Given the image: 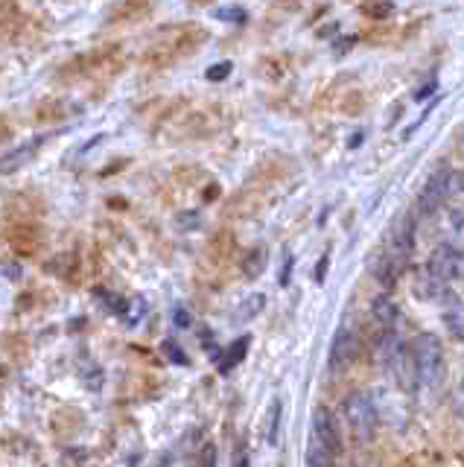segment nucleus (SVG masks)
Returning a JSON list of instances; mask_svg holds the SVG:
<instances>
[{
    "label": "nucleus",
    "instance_id": "f257e3e1",
    "mask_svg": "<svg viewBox=\"0 0 464 467\" xmlns=\"http://www.w3.org/2000/svg\"><path fill=\"white\" fill-rule=\"evenodd\" d=\"M205 29L196 26V24H181V26H167L161 29L152 44L143 53V62L150 67H170L181 62L184 56H191L201 47V41H205Z\"/></svg>",
    "mask_w": 464,
    "mask_h": 467
},
{
    "label": "nucleus",
    "instance_id": "f03ea898",
    "mask_svg": "<svg viewBox=\"0 0 464 467\" xmlns=\"http://www.w3.org/2000/svg\"><path fill=\"white\" fill-rule=\"evenodd\" d=\"M376 359L386 365V371L395 379V389L403 394H418L420 391V374H418V362L412 354V345L400 342L397 333H380V342H376Z\"/></svg>",
    "mask_w": 464,
    "mask_h": 467
},
{
    "label": "nucleus",
    "instance_id": "7ed1b4c3",
    "mask_svg": "<svg viewBox=\"0 0 464 467\" xmlns=\"http://www.w3.org/2000/svg\"><path fill=\"white\" fill-rule=\"evenodd\" d=\"M412 354L418 362V374H420V389L438 391L447 379V359H444V348L441 339L432 333H420L412 342Z\"/></svg>",
    "mask_w": 464,
    "mask_h": 467
},
{
    "label": "nucleus",
    "instance_id": "20e7f679",
    "mask_svg": "<svg viewBox=\"0 0 464 467\" xmlns=\"http://www.w3.org/2000/svg\"><path fill=\"white\" fill-rule=\"evenodd\" d=\"M368 398L374 403L376 420L386 423V427L406 430L412 423V398H409V394H403L400 389L380 386V389H374Z\"/></svg>",
    "mask_w": 464,
    "mask_h": 467
},
{
    "label": "nucleus",
    "instance_id": "39448f33",
    "mask_svg": "<svg viewBox=\"0 0 464 467\" xmlns=\"http://www.w3.org/2000/svg\"><path fill=\"white\" fill-rule=\"evenodd\" d=\"M459 190H461V175L456 170H438L429 175L424 187H420L415 208L420 216H432V213H438Z\"/></svg>",
    "mask_w": 464,
    "mask_h": 467
},
{
    "label": "nucleus",
    "instance_id": "423d86ee",
    "mask_svg": "<svg viewBox=\"0 0 464 467\" xmlns=\"http://www.w3.org/2000/svg\"><path fill=\"white\" fill-rule=\"evenodd\" d=\"M342 418L347 423V430L356 438V441H371L374 432H376V412H374V403L368 394L362 391H351L347 398L342 400Z\"/></svg>",
    "mask_w": 464,
    "mask_h": 467
},
{
    "label": "nucleus",
    "instance_id": "0eeeda50",
    "mask_svg": "<svg viewBox=\"0 0 464 467\" xmlns=\"http://www.w3.org/2000/svg\"><path fill=\"white\" fill-rule=\"evenodd\" d=\"M359 348H362V339L356 327H351L345 321V325H339L336 336H333L330 342V357H327V368L330 374H345L351 365L359 359Z\"/></svg>",
    "mask_w": 464,
    "mask_h": 467
},
{
    "label": "nucleus",
    "instance_id": "6e6552de",
    "mask_svg": "<svg viewBox=\"0 0 464 467\" xmlns=\"http://www.w3.org/2000/svg\"><path fill=\"white\" fill-rule=\"evenodd\" d=\"M427 275L432 277L435 284H441V286L459 281V277L464 275V254L456 252L453 245L441 243L429 254V260H427Z\"/></svg>",
    "mask_w": 464,
    "mask_h": 467
},
{
    "label": "nucleus",
    "instance_id": "1a4fd4ad",
    "mask_svg": "<svg viewBox=\"0 0 464 467\" xmlns=\"http://www.w3.org/2000/svg\"><path fill=\"white\" fill-rule=\"evenodd\" d=\"M383 248H386V254L397 263V266H403V263L409 260L412 248H415V219L409 213L397 216L395 223L388 225Z\"/></svg>",
    "mask_w": 464,
    "mask_h": 467
},
{
    "label": "nucleus",
    "instance_id": "9d476101",
    "mask_svg": "<svg viewBox=\"0 0 464 467\" xmlns=\"http://www.w3.org/2000/svg\"><path fill=\"white\" fill-rule=\"evenodd\" d=\"M313 438H315V441H322L333 452V456H339V452H342L339 420L327 406H315L313 409Z\"/></svg>",
    "mask_w": 464,
    "mask_h": 467
},
{
    "label": "nucleus",
    "instance_id": "9b49d317",
    "mask_svg": "<svg viewBox=\"0 0 464 467\" xmlns=\"http://www.w3.org/2000/svg\"><path fill=\"white\" fill-rule=\"evenodd\" d=\"M47 140H50V135H36L30 140H24L21 146H15V150L4 152V155H0V175H12V172H18L21 167H26Z\"/></svg>",
    "mask_w": 464,
    "mask_h": 467
},
{
    "label": "nucleus",
    "instance_id": "f8f14e48",
    "mask_svg": "<svg viewBox=\"0 0 464 467\" xmlns=\"http://www.w3.org/2000/svg\"><path fill=\"white\" fill-rule=\"evenodd\" d=\"M6 243H9V248L15 254L30 257V254L38 252L41 243H45V234H41V228L33 225V223H18V225H12L6 231Z\"/></svg>",
    "mask_w": 464,
    "mask_h": 467
},
{
    "label": "nucleus",
    "instance_id": "ddd939ff",
    "mask_svg": "<svg viewBox=\"0 0 464 467\" xmlns=\"http://www.w3.org/2000/svg\"><path fill=\"white\" fill-rule=\"evenodd\" d=\"M371 318L380 333H397V327L403 325V310L388 296H376L371 301Z\"/></svg>",
    "mask_w": 464,
    "mask_h": 467
},
{
    "label": "nucleus",
    "instance_id": "4468645a",
    "mask_svg": "<svg viewBox=\"0 0 464 467\" xmlns=\"http://www.w3.org/2000/svg\"><path fill=\"white\" fill-rule=\"evenodd\" d=\"M368 272H371V277H374V281L380 284L383 289H391V286L397 284L400 266L386 254V248H374L371 257H368Z\"/></svg>",
    "mask_w": 464,
    "mask_h": 467
},
{
    "label": "nucleus",
    "instance_id": "2eb2a0df",
    "mask_svg": "<svg viewBox=\"0 0 464 467\" xmlns=\"http://www.w3.org/2000/svg\"><path fill=\"white\" fill-rule=\"evenodd\" d=\"M441 304H444V327H447V333L453 336L456 342H464V301L447 289Z\"/></svg>",
    "mask_w": 464,
    "mask_h": 467
},
{
    "label": "nucleus",
    "instance_id": "dca6fc26",
    "mask_svg": "<svg viewBox=\"0 0 464 467\" xmlns=\"http://www.w3.org/2000/svg\"><path fill=\"white\" fill-rule=\"evenodd\" d=\"M249 345H252V336H240L237 342H231L225 348V354L216 357V365H220V374H228L231 368H237V365L245 359V354H249Z\"/></svg>",
    "mask_w": 464,
    "mask_h": 467
},
{
    "label": "nucleus",
    "instance_id": "f3484780",
    "mask_svg": "<svg viewBox=\"0 0 464 467\" xmlns=\"http://www.w3.org/2000/svg\"><path fill=\"white\" fill-rule=\"evenodd\" d=\"M266 266H269L266 248H252V252H249V254H242V260H240V269H242L245 277H249V281H254V277L263 275Z\"/></svg>",
    "mask_w": 464,
    "mask_h": 467
},
{
    "label": "nucleus",
    "instance_id": "a211bd4d",
    "mask_svg": "<svg viewBox=\"0 0 464 467\" xmlns=\"http://www.w3.org/2000/svg\"><path fill=\"white\" fill-rule=\"evenodd\" d=\"M447 245L464 254V208L449 211L447 216Z\"/></svg>",
    "mask_w": 464,
    "mask_h": 467
},
{
    "label": "nucleus",
    "instance_id": "6ab92c4d",
    "mask_svg": "<svg viewBox=\"0 0 464 467\" xmlns=\"http://www.w3.org/2000/svg\"><path fill=\"white\" fill-rule=\"evenodd\" d=\"M333 452L322 444L315 441V438L310 435V444H307V467H333Z\"/></svg>",
    "mask_w": 464,
    "mask_h": 467
},
{
    "label": "nucleus",
    "instance_id": "aec40b11",
    "mask_svg": "<svg viewBox=\"0 0 464 467\" xmlns=\"http://www.w3.org/2000/svg\"><path fill=\"white\" fill-rule=\"evenodd\" d=\"M47 272H53L56 277H74V272H77V254H56V260H50L47 263Z\"/></svg>",
    "mask_w": 464,
    "mask_h": 467
},
{
    "label": "nucleus",
    "instance_id": "412c9836",
    "mask_svg": "<svg viewBox=\"0 0 464 467\" xmlns=\"http://www.w3.org/2000/svg\"><path fill=\"white\" fill-rule=\"evenodd\" d=\"M94 298H99V304H103L108 313H118V316H123V313H126V306H129V301H123V298L118 296V292L103 289V286H97V289H94Z\"/></svg>",
    "mask_w": 464,
    "mask_h": 467
},
{
    "label": "nucleus",
    "instance_id": "4be33fe9",
    "mask_svg": "<svg viewBox=\"0 0 464 467\" xmlns=\"http://www.w3.org/2000/svg\"><path fill=\"white\" fill-rule=\"evenodd\" d=\"M213 18L216 21H225V24H245V21H249V15H245V6L228 4V6H216L213 9Z\"/></svg>",
    "mask_w": 464,
    "mask_h": 467
},
{
    "label": "nucleus",
    "instance_id": "5701e85b",
    "mask_svg": "<svg viewBox=\"0 0 464 467\" xmlns=\"http://www.w3.org/2000/svg\"><path fill=\"white\" fill-rule=\"evenodd\" d=\"M281 409H284V403H281L278 398H274V400L269 403V432H266L269 444L278 441V430H281Z\"/></svg>",
    "mask_w": 464,
    "mask_h": 467
},
{
    "label": "nucleus",
    "instance_id": "b1692460",
    "mask_svg": "<svg viewBox=\"0 0 464 467\" xmlns=\"http://www.w3.org/2000/svg\"><path fill=\"white\" fill-rule=\"evenodd\" d=\"M362 15H368L371 21H383L395 15V4H362Z\"/></svg>",
    "mask_w": 464,
    "mask_h": 467
},
{
    "label": "nucleus",
    "instance_id": "393cba45",
    "mask_svg": "<svg viewBox=\"0 0 464 467\" xmlns=\"http://www.w3.org/2000/svg\"><path fill=\"white\" fill-rule=\"evenodd\" d=\"M143 316H147V301L132 298V301H129V306H126V313H123V321H126V325H138Z\"/></svg>",
    "mask_w": 464,
    "mask_h": 467
},
{
    "label": "nucleus",
    "instance_id": "a878e982",
    "mask_svg": "<svg viewBox=\"0 0 464 467\" xmlns=\"http://www.w3.org/2000/svg\"><path fill=\"white\" fill-rule=\"evenodd\" d=\"M263 306H266V296H249L237 318H254V316L263 313Z\"/></svg>",
    "mask_w": 464,
    "mask_h": 467
},
{
    "label": "nucleus",
    "instance_id": "bb28decb",
    "mask_svg": "<svg viewBox=\"0 0 464 467\" xmlns=\"http://www.w3.org/2000/svg\"><path fill=\"white\" fill-rule=\"evenodd\" d=\"M161 354L170 359V362H176V365H187V362H191V359H187V354H184V350L176 345V342H172V339H167V342H161Z\"/></svg>",
    "mask_w": 464,
    "mask_h": 467
},
{
    "label": "nucleus",
    "instance_id": "cd10ccee",
    "mask_svg": "<svg viewBox=\"0 0 464 467\" xmlns=\"http://www.w3.org/2000/svg\"><path fill=\"white\" fill-rule=\"evenodd\" d=\"M231 70H234V65L231 62H216L213 67H208V82H222V79H228L231 77Z\"/></svg>",
    "mask_w": 464,
    "mask_h": 467
},
{
    "label": "nucleus",
    "instance_id": "c85d7f7f",
    "mask_svg": "<svg viewBox=\"0 0 464 467\" xmlns=\"http://www.w3.org/2000/svg\"><path fill=\"white\" fill-rule=\"evenodd\" d=\"M199 467H216V447H213V444H205V447H201Z\"/></svg>",
    "mask_w": 464,
    "mask_h": 467
},
{
    "label": "nucleus",
    "instance_id": "c756f323",
    "mask_svg": "<svg viewBox=\"0 0 464 467\" xmlns=\"http://www.w3.org/2000/svg\"><path fill=\"white\" fill-rule=\"evenodd\" d=\"M327 266H330V252H325L315 263V284H325V275H327Z\"/></svg>",
    "mask_w": 464,
    "mask_h": 467
},
{
    "label": "nucleus",
    "instance_id": "7c9ffc66",
    "mask_svg": "<svg viewBox=\"0 0 464 467\" xmlns=\"http://www.w3.org/2000/svg\"><path fill=\"white\" fill-rule=\"evenodd\" d=\"M435 91H438V82H435V79H429L427 85H420L418 91H415V99H418V102H424V99H429V97H432Z\"/></svg>",
    "mask_w": 464,
    "mask_h": 467
},
{
    "label": "nucleus",
    "instance_id": "2f4dec72",
    "mask_svg": "<svg viewBox=\"0 0 464 467\" xmlns=\"http://www.w3.org/2000/svg\"><path fill=\"white\" fill-rule=\"evenodd\" d=\"M449 403H453V412L464 420V389H461V386L453 391V398H449Z\"/></svg>",
    "mask_w": 464,
    "mask_h": 467
},
{
    "label": "nucleus",
    "instance_id": "473e14b6",
    "mask_svg": "<svg viewBox=\"0 0 464 467\" xmlns=\"http://www.w3.org/2000/svg\"><path fill=\"white\" fill-rule=\"evenodd\" d=\"M293 263H295V257H293V254H286V263L281 266V277H278V284H281V286H286V284H289V277H293Z\"/></svg>",
    "mask_w": 464,
    "mask_h": 467
},
{
    "label": "nucleus",
    "instance_id": "72a5a7b5",
    "mask_svg": "<svg viewBox=\"0 0 464 467\" xmlns=\"http://www.w3.org/2000/svg\"><path fill=\"white\" fill-rule=\"evenodd\" d=\"M172 318H176V327H191V321H193L191 313H187L184 306H179V310L172 313Z\"/></svg>",
    "mask_w": 464,
    "mask_h": 467
},
{
    "label": "nucleus",
    "instance_id": "f704fd0d",
    "mask_svg": "<svg viewBox=\"0 0 464 467\" xmlns=\"http://www.w3.org/2000/svg\"><path fill=\"white\" fill-rule=\"evenodd\" d=\"M234 467H249V452L240 450V456L234 459Z\"/></svg>",
    "mask_w": 464,
    "mask_h": 467
},
{
    "label": "nucleus",
    "instance_id": "c9c22d12",
    "mask_svg": "<svg viewBox=\"0 0 464 467\" xmlns=\"http://www.w3.org/2000/svg\"><path fill=\"white\" fill-rule=\"evenodd\" d=\"M9 138V126L4 123V120H0V143H4Z\"/></svg>",
    "mask_w": 464,
    "mask_h": 467
},
{
    "label": "nucleus",
    "instance_id": "e433bc0d",
    "mask_svg": "<svg viewBox=\"0 0 464 467\" xmlns=\"http://www.w3.org/2000/svg\"><path fill=\"white\" fill-rule=\"evenodd\" d=\"M12 6H0V15H4V12H9ZM0 24H4V18H0Z\"/></svg>",
    "mask_w": 464,
    "mask_h": 467
},
{
    "label": "nucleus",
    "instance_id": "4c0bfd02",
    "mask_svg": "<svg viewBox=\"0 0 464 467\" xmlns=\"http://www.w3.org/2000/svg\"><path fill=\"white\" fill-rule=\"evenodd\" d=\"M459 386H461V389H464V379H461V383H459Z\"/></svg>",
    "mask_w": 464,
    "mask_h": 467
}]
</instances>
